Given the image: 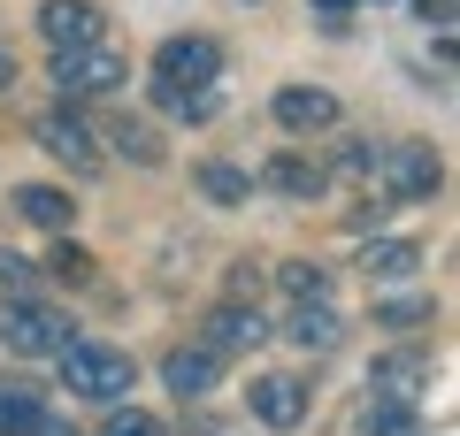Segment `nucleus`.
Here are the masks:
<instances>
[{"label":"nucleus","instance_id":"obj_30","mask_svg":"<svg viewBox=\"0 0 460 436\" xmlns=\"http://www.w3.org/2000/svg\"><path fill=\"white\" fill-rule=\"evenodd\" d=\"M8 84H16V54L0 47V92H8Z\"/></svg>","mask_w":460,"mask_h":436},{"label":"nucleus","instance_id":"obj_5","mask_svg":"<svg viewBox=\"0 0 460 436\" xmlns=\"http://www.w3.org/2000/svg\"><path fill=\"white\" fill-rule=\"evenodd\" d=\"M368 184H384V199H429L445 184V161L429 153V145L407 138V145H384V153H376V177H368Z\"/></svg>","mask_w":460,"mask_h":436},{"label":"nucleus","instance_id":"obj_3","mask_svg":"<svg viewBox=\"0 0 460 436\" xmlns=\"http://www.w3.org/2000/svg\"><path fill=\"white\" fill-rule=\"evenodd\" d=\"M69 337H77V329H69L54 307H39V299H0V344H8L16 360H54Z\"/></svg>","mask_w":460,"mask_h":436},{"label":"nucleus","instance_id":"obj_31","mask_svg":"<svg viewBox=\"0 0 460 436\" xmlns=\"http://www.w3.org/2000/svg\"><path fill=\"white\" fill-rule=\"evenodd\" d=\"M314 8H323V16H330V23H338V16H345V8H353V0H314Z\"/></svg>","mask_w":460,"mask_h":436},{"label":"nucleus","instance_id":"obj_26","mask_svg":"<svg viewBox=\"0 0 460 436\" xmlns=\"http://www.w3.org/2000/svg\"><path fill=\"white\" fill-rule=\"evenodd\" d=\"M31 283H39V268H31L23 253H8V245H0V291H8V299H23Z\"/></svg>","mask_w":460,"mask_h":436},{"label":"nucleus","instance_id":"obj_11","mask_svg":"<svg viewBox=\"0 0 460 436\" xmlns=\"http://www.w3.org/2000/svg\"><path fill=\"white\" fill-rule=\"evenodd\" d=\"M368 390L376 398H429V353H384L376 368H368Z\"/></svg>","mask_w":460,"mask_h":436},{"label":"nucleus","instance_id":"obj_7","mask_svg":"<svg viewBox=\"0 0 460 436\" xmlns=\"http://www.w3.org/2000/svg\"><path fill=\"white\" fill-rule=\"evenodd\" d=\"M100 31H108V16H100L93 0H47V8H39V39H47L54 54L100 47Z\"/></svg>","mask_w":460,"mask_h":436},{"label":"nucleus","instance_id":"obj_28","mask_svg":"<svg viewBox=\"0 0 460 436\" xmlns=\"http://www.w3.org/2000/svg\"><path fill=\"white\" fill-rule=\"evenodd\" d=\"M384 207H392V199H384V192H376V199H361V207L345 214V230H353V238H368V230L384 222Z\"/></svg>","mask_w":460,"mask_h":436},{"label":"nucleus","instance_id":"obj_27","mask_svg":"<svg viewBox=\"0 0 460 436\" xmlns=\"http://www.w3.org/2000/svg\"><path fill=\"white\" fill-rule=\"evenodd\" d=\"M100 436H162V421H154V414H138V405H115Z\"/></svg>","mask_w":460,"mask_h":436},{"label":"nucleus","instance_id":"obj_14","mask_svg":"<svg viewBox=\"0 0 460 436\" xmlns=\"http://www.w3.org/2000/svg\"><path fill=\"white\" fill-rule=\"evenodd\" d=\"M8 207H16L31 230H54V238H69V222H77L69 192H54V184H16V199H8Z\"/></svg>","mask_w":460,"mask_h":436},{"label":"nucleus","instance_id":"obj_22","mask_svg":"<svg viewBox=\"0 0 460 436\" xmlns=\"http://www.w3.org/2000/svg\"><path fill=\"white\" fill-rule=\"evenodd\" d=\"M47 275H62V283L69 291H77V283H93V253H84V245H69V238H54V253H47Z\"/></svg>","mask_w":460,"mask_h":436},{"label":"nucleus","instance_id":"obj_18","mask_svg":"<svg viewBox=\"0 0 460 436\" xmlns=\"http://www.w3.org/2000/svg\"><path fill=\"white\" fill-rule=\"evenodd\" d=\"M361 436H422V414L407 398H368L361 405Z\"/></svg>","mask_w":460,"mask_h":436},{"label":"nucleus","instance_id":"obj_29","mask_svg":"<svg viewBox=\"0 0 460 436\" xmlns=\"http://www.w3.org/2000/svg\"><path fill=\"white\" fill-rule=\"evenodd\" d=\"M414 16H422L429 31H453V16H460V0H414Z\"/></svg>","mask_w":460,"mask_h":436},{"label":"nucleus","instance_id":"obj_19","mask_svg":"<svg viewBox=\"0 0 460 436\" xmlns=\"http://www.w3.org/2000/svg\"><path fill=\"white\" fill-rule=\"evenodd\" d=\"M199 192H208L215 207H246L253 177H246V169H230V161H199Z\"/></svg>","mask_w":460,"mask_h":436},{"label":"nucleus","instance_id":"obj_13","mask_svg":"<svg viewBox=\"0 0 460 436\" xmlns=\"http://www.w3.org/2000/svg\"><path fill=\"white\" fill-rule=\"evenodd\" d=\"M284 337H292L299 353H338L345 322H338V307H330V299H299V307H292V322H284Z\"/></svg>","mask_w":460,"mask_h":436},{"label":"nucleus","instance_id":"obj_6","mask_svg":"<svg viewBox=\"0 0 460 436\" xmlns=\"http://www.w3.org/2000/svg\"><path fill=\"white\" fill-rule=\"evenodd\" d=\"M39 153H54L62 169H77V177H100V130L84 123L77 108H54V115H39Z\"/></svg>","mask_w":460,"mask_h":436},{"label":"nucleus","instance_id":"obj_4","mask_svg":"<svg viewBox=\"0 0 460 436\" xmlns=\"http://www.w3.org/2000/svg\"><path fill=\"white\" fill-rule=\"evenodd\" d=\"M223 77V47L199 31L184 39H162V54H154V92H192V84H215Z\"/></svg>","mask_w":460,"mask_h":436},{"label":"nucleus","instance_id":"obj_23","mask_svg":"<svg viewBox=\"0 0 460 436\" xmlns=\"http://www.w3.org/2000/svg\"><path fill=\"white\" fill-rule=\"evenodd\" d=\"M284 291H292V299H330V275L314 268V260H284Z\"/></svg>","mask_w":460,"mask_h":436},{"label":"nucleus","instance_id":"obj_12","mask_svg":"<svg viewBox=\"0 0 460 436\" xmlns=\"http://www.w3.org/2000/svg\"><path fill=\"white\" fill-rule=\"evenodd\" d=\"M253 421H261V429H299V421H307V390H299L292 375H261V383H253Z\"/></svg>","mask_w":460,"mask_h":436},{"label":"nucleus","instance_id":"obj_20","mask_svg":"<svg viewBox=\"0 0 460 436\" xmlns=\"http://www.w3.org/2000/svg\"><path fill=\"white\" fill-rule=\"evenodd\" d=\"M108 145H115V153H131L138 169H154V161H162V138H154V123H131V115H123V123L108 130Z\"/></svg>","mask_w":460,"mask_h":436},{"label":"nucleus","instance_id":"obj_16","mask_svg":"<svg viewBox=\"0 0 460 436\" xmlns=\"http://www.w3.org/2000/svg\"><path fill=\"white\" fill-rule=\"evenodd\" d=\"M47 414H54V405L39 398L31 383H0V436H39Z\"/></svg>","mask_w":460,"mask_h":436},{"label":"nucleus","instance_id":"obj_17","mask_svg":"<svg viewBox=\"0 0 460 436\" xmlns=\"http://www.w3.org/2000/svg\"><path fill=\"white\" fill-rule=\"evenodd\" d=\"M414 268H422V245H407V238H376V245H368L361 238V275L392 283V275H414Z\"/></svg>","mask_w":460,"mask_h":436},{"label":"nucleus","instance_id":"obj_21","mask_svg":"<svg viewBox=\"0 0 460 436\" xmlns=\"http://www.w3.org/2000/svg\"><path fill=\"white\" fill-rule=\"evenodd\" d=\"M154 108H162V115H184V123H208L223 100H215V84H192V92H154Z\"/></svg>","mask_w":460,"mask_h":436},{"label":"nucleus","instance_id":"obj_9","mask_svg":"<svg viewBox=\"0 0 460 436\" xmlns=\"http://www.w3.org/2000/svg\"><path fill=\"white\" fill-rule=\"evenodd\" d=\"M269 108H277V123L292 130V138H314V130L338 123V92H323V84H284Z\"/></svg>","mask_w":460,"mask_h":436},{"label":"nucleus","instance_id":"obj_10","mask_svg":"<svg viewBox=\"0 0 460 436\" xmlns=\"http://www.w3.org/2000/svg\"><path fill=\"white\" fill-rule=\"evenodd\" d=\"M162 383L177 390V398H208V390L223 383V353H215V344H177V353L162 360Z\"/></svg>","mask_w":460,"mask_h":436},{"label":"nucleus","instance_id":"obj_15","mask_svg":"<svg viewBox=\"0 0 460 436\" xmlns=\"http://www.w3.org/2000/svg\"><path fill=\"white\" fill-rule=\"evenodd\" d=\"M269 192H284V199H323V184H330V169L314 161V153H277L269 161Z\"/></svg>","mask_w":460,"mask_h":436},{"label":"nucleus","instance_id":"obj_8","mask_svg":"<svg viewBox=\"0 0 460 436\" xmlns=\"http://www.w3.org/2000/svg\"><path fill=\"white\" fill-rule=\"evenodd\" d=\"M199 344H215V353H261L269 344V322L253 314V299H230V307H215L208 322H199Z\"/></svg>","mask_w":460,"mask_h":436},{"label":"nucleus","instance_id":"obj_1","mask_svg":"<svg viewBox=\"0 0 460 436\" xmlns=\"http://www.w3.org/2000/svg\"><path fill=\"white\" fill-rule=\"evenodd\" d=\"M54 360H62V383L77 390V398H100V405H123V398H131V383H138L131 353H115V344H93V337H69Z\"/></svg>","mask_w":460,"mask_h":436},{"label":"nucleus","instance_id":"obj_2","mask_svg":"<svg viewBox=\"0 0 460 436\" xmlns=\"http://www.w3.org/2000/svg\"><path fill=\"white\" fill-rule=\"evenodd\" d=\"M131 84V62L100 39V47H69V54H54V92L69 100V108H84V100H108V92H123Z\"/></svg>","mask_w":460,"mask_h":436},{"label":"nucleus","instance_id":"obj_25","mask_svg":"<svg viewBox=\"0 0 460 436\" xmlns=\"http://www.w3.org/2000/svg\"><path fill=\"white\" fill-rule=\"evenodd\" d=\"M376 153H384V145H368V138H345V145H338V169L368 184V177H376Z\"/></svg>","mask_w":460,"mask_h":436},{"label":"nucleus","instance_id":"obj_24","mask_svg":"<svg viewBox=\"0 0 460 436\" xmlns=\"http://www.w3.org/2000/svg\"><path fill=\"white\" fill-rule=\"evenodd\" d=\"M376 322L384 329H429V299H384Z\"/></svg>","mask_w":460,"mask_h":436}]
</instances>
